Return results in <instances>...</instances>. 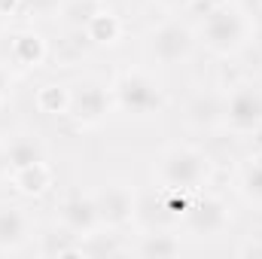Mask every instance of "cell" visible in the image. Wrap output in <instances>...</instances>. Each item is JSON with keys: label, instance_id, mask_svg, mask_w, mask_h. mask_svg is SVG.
Returning a JSON list of instances; mask_svg holds the SVG:
<instances>
[{"label": "cell", "instance_id": "cell-1", "mask_svg": "<svg viewBox=\"0 0 262 259\" xmlns=\"http://www.w3.org/2000/svg\"><path fill=\"white\" fill-rule=\"evenodd\" d=\"M253 31H256L253 12L244 3L223 0L216 6H207L198 34H201V43L207 52H213L220 58H232L247 49V43L253 40Z\"/></svg>", "mask_w": 262, "mask_h": 259}, {"label": "cell", "instance_id": "cell-2", "mask_svg": "<svg viewBox=\"0 0 262 259\" xmlns=\"http://www.w3.org/2000/svg\"><path fill=\"white\" fill-rule=\"evenodd\" d=\"M156 177H159L162 189H168V192L192 195L210 183L213 162L195 143H171L156 162Z\"/></svg>", "mask_w": 262, "mask_h": 259}, {"label": "cell", "instance_id": "cell-3", "mask_svg": "<svg viewBox=\"0 0 262 259\" xmlns=\"http://www.w3.org/2000/svg\"><path fill=\"white\" fill-rule=\"evenodd\" d=\"M110 92H113V107L131 116H152L165 104L162 85L140 67L119 70L110 82Z\"/></svg>", "mask_w": 262, "mask_h": 259}, {"label": "cell", "instance_id": "cell-4", "mask_svg": "<svg viewBox=\"0 0 262 259\" xmlns=\"http://www.w3.org/2000/svg\"><path fill=\"white\" fill-rule=\"evenodd\" d=\"M180 223H183V232L192 235V238H220L229 232L232 226V207L223 195L207 192V189H198L192 192L186 210L180 213Z\"/></svg>", "mask_w": 262, "mask_h": 259}, {"label": "cell", "instance_id": "cell-5", "mask_svg": "<svg viewBox=\"0 0 262 259\" xmlns=\"http://www.w3.org/2000/svg\"><path fill=\"white\" fill-rule=\"evenodd\" d=\"M195 43H198L195 31L189 25H183L180 18H168V21L156 25L146 34V52H149V58L165 67L186 64L195 55Z\"/></svg>", "mask_w": 262, "mask_h": 259}, {"label": "cell", "instance_id": "cell-6", "mask_svg": "<svg viewBox=\"0 0 262 259\" xmlns=\"http://www.w3.org/2000/svg\"><path fill=\"white\" fill-rule=\"evenodd\" d=\"M110 110H113V92L101 79H79L76 85H70L64 116H70L76 128H98L101 122H107Z\"/></svg>", "mask_w": 262, "mask_h": 259}, {"label": "cell", "instance_id": "cell-7", "mask_svg": "<svg viewBox=\"0 0 262 259\" xmlns=\"http://www.w3.org/2000/svg\"><path fill=\"white\" fill-rule=\"evenodd\" d=\"M223 128L235 134H256L262 128V89L238 82L223 95Z\"/></svg>", "mask_w": 262, "mask_h": 259}, {"label": "cell", "instance_id": "cell-8", "mask_svg": "<svg viewBox=\"0 0 262 259\" xmlns=\"http://www.w3.org/2000/svg\"><path fill=\"white\" fill-rule=\"evenodd\" d=\"M95 204H98V217L101 226L107 229H125L134 223L137 213V192L128 180H107L98 189H92Z\"/></svg>", "mask_w": 262, "mask_h": 259}, {"label": "cell", "instance_id": "cell-9", "mask_svg": "<svg viewBox=\"0 0 262 259\" xmlns=\"http://www.w3.org/2000/svg\"><path fill=\"white\" fill-rule=\"evenodd\" d=\"M3 49H6V64L18 67V70H34V67L43 64L46 55H49L46 37H43L37 28H31V25L9 31Z\"/></svg>", "mask_w": 262, "mask_h": 259}, {"label": "cell", "instance_id": "cell-10", "mask_svg": "<svg viewBox=\"0 0 262 259\" xmlns=\"http://www.w3.org/2000/svg\"><path fill=\"white\" fill-rule=\"evenodd\" d=\"M58 223L64 226L67 232L73 235H89L101 226V217H98V204H95V195L82 192V189H73L61 198L58 204Z\"/></svg>", "mask_w": 262, "mask_h": 259}, {"label": "cell", "instance_id": "cell-11", "mask_svg": "<svg viewBox=\"0 0 262 259\" xmlns=\"http://www.w3.org/2000/svg\"><path fill=\"white\" fill-rule=\"evenodd\" d=\"M0 143H3V156H6L9 174L21 171V168H31V165L46 159V146H43V140L34 131H9L6 137H0Z\"/></svg>", "mask_w": 262, "mask_h": 259}, {"label": "cell", "instance_id": "cell-12", "mask_svg": "<svg viewBox=\"0 0 262 259\" xmlns=\"http://www.w3.org/2000/svg\"><path fill=\"white\" fill-rule=\"evenodd\" d=\"M183 122L195 134H207V131L220 128L223 125V98L213 92H195L183 107Z\"/></svg>", "mask_w": 262, "mask_h": 259}, {"label": "cell", "instance_id": "cell-13", "mask_svg": "<svg viewBox=\"0 0 262 259\" xmlns=\"http://www.w3.org/2000/svg\"><path fill=\"white\" fill-rule=\"evenodd\" d=\"M31 238V220L15 204H0V253H18Z\"/></svg>", "mask_w": 262, "mask_h": 259}, {"label": "cell", "instance_id": "cell-14", "mask_svg": "<svg viewBox=\"0 0 262 259\" xmlns=\"http://www.w3.org/2000/svg\"><path fill=\"white\" fill-rule=\"evenodd\" d=\"M131 253H137V256H146V259L180 256V253H183V241H180L174 232H168V229L156 226V229H146V232L137 238V244L131 247Z\"/></svg>", "mask_w": 262, "mask_h": 259}, {"label": "cell", "instance_id": "cell-15", "mask_svg": "<svg viewBox=\"0 0 262 259\" xmlns=\"http://www.w3.org/2000/svg\"><path fill=\"white\" fill-rule=\"evenodd\" d=\"M131 253V244H122L119 229L98 226L95 232L79 238V256H122Z\"/></svg>", "mask_w": 262, "mask_h": 259}, {"label": "cell", "instance_id": "cell-16", "mask_svg": "<svg viewBox=\"0 0 262 259\" xmlns=\"http://www.w3.org/2000/svg\"><path fill=\"white\" fill-rule=\"evenodd\" d=\"M52 180H55V174H52V165L46 159L31 165V168H21V171L9 174V183L15 186V192L21 195H43L52 186Z\"/></svg>", "mask_w": 262, "mask_h": 259}, {"label": "cell", "instance_id": "cell-17", "mask_svg": "<svg viewBox=\"0 0 262 259\" xmlns=\"http://www.w3.org/2000/svg\"><path fill=\"white\" fill-rule=\"evenodd\" d=\"M238 192L250 207L262 210V153H253V156H247L241 162V168H238Z\"/></svg>", "mask_w": 262, "mask_h": 259}, {"label": "cell", "instance_id": "cell-18", "mask_svg": "<svg viewBox=\"0 0 262 259\" xmlns=\"http://www.w3.org/2000/svg\"><path fill=\"white\" fill-rule=\"evenodd\" d=\"M82 31H85V37H89L92 43H98V46H113V43L122 37V18H119L113 9L101 6Z\"/></svg>", "mask_w": 262, "mask_h": 259}, {"label": "cell", "instance_id": "cell-19", "mask_svg": "<svg viewBox=\"0 0 262 259\" xmlns=\"http://www.w3.org/2000/svg\"><path fill=\"white\" fill-rule=\"evenodd\" d=\"M40 253L43 256H79V235L67 232L64 226H55L46 235H40Z\"/></svg>", "mask_w": 262, "mask_h": 259}, {"label": "cell", "instance_id": "cell-20", "mask_svg": "<svg viewBox=\"0 0 262 259\" xmlns=\"http://www.w3.org/2000/svg\"><path fill=\"white\" fill-rule=\"evenodd\" d=\"M67 101H70V85H61V82H46L37 92V107L49 116H64Z\"/></svg>", "mask_w": 262, "mask_h": 259}, {"label": "cell", "instance_id": "cell-21", "mask_svg": "<svg viewBox=\"0 0 262 259\" xmlns=\"http://www.w3.org/2000/svg\"><path fill=\"white\" fill-rule=\"evenodd\" d=\"M101 6H104L101 0H64V6H61V18H64V25L82 31Z\"/></svg>", "mask_w": 262, "mask_h": 259}, {"label": "cell", "instance_id": "cell-22", "mask_svg": "<svg viewBox=\"0 0 262 259\" xmlns=\"http://www.w3.org/2000/svg\"><path fill=\"white\" fill-rule=\"evenodd\" d=\"M61 6H64V0H21V12L31 15V18H52V15H61Z\"/></svg>", "mask_w": 262, "mask_h": 259}, {"label": "cell", "instance_id": "cell-23", "mask_svg": "<svg viewBox=\"0 0 262 259\" xmlns=\"http://www.w3.org/2000/svg\"><path fill=\"white\" fill-rule=\"evenodd\" d=\"M235 253L238 256H262V235H247L238 247H235Z\"/></svg>", "mask_w": 262, "mask_h": 259}, {"label": "cell", "instance_id": "cell-24", "mask_svg": "<svg viewBox=\"0 0 262 259\" xmlns=\"http://www.w3.org/2000/svg\"><path fill=\"white\" fill-rule=\"evenodd\" d=\"M9 92H12V73H9L6 61H0V104L9 98Z\"/></svg>", "mask_w": 262, "mask_h": 259}, {"label": "cell", "instance_id": "cell-25", "mask_svg": "<svg viewBox=\"0 0 262 259\" xmlns=\"http://www.w3.org/2000/svg\"><path fill=\"white\" fill-rule=\"evenodd\" d=\"M21 9V0H0V15L3 18H9L12 12H18Z\"/></svg>", "mask_w": 262, "mask_h": 259}, {"label": "cell", "instance_id": "cell-26", "mask_svg": "<svg viewBox=\"0 0 262 259\" xmlns=\"http://www.w3.org/2000/svg\"><path fill=\"white\" fill-rule=\"evenodd\" d=\"M162 9H171V12H180V9H186L192 0H156Z\"/></svg>", "mask_w": 262, "mask_h": 259}, {"label": "cell", "instance_id": "cell-27", "mask_svg": "<svg viewBox=\"0 0 262 259\" xmlns=\"http://www.w3.org/2000/svg\"><path fill=\"white\" fill-rule=\"evenodd\" d=\"M0 180H9V165H6V156H3V143H0Z\"/></svg>", "mask_w": 262, "mask_h": 259}, {"label": "cell", "instance_id": "cell-28", "mask_svg": "<svg viewBox=\"0 0 262 259\" xmlns=\"http://www.w3.org/2000/svg\"><path fill=\"white\" fill-rule=\"evenodd\" d=\"M204 3H207V6H216V3H223V0H204Z\"/></svg>", "mask_w": 262, "mask_h": 259}, {"label": "cell", "instance_id": "cell-29", "mask_svg": "<svg viewBox=\"0 0 262 259\" xmlns=\"http://www.w3.org/2000/svg\"><path fill=\"white\" fill-rule=\"evenodd\" d=\"M0 31H3V15H0Z\"/></svg>", "mask_w": 262, "mask_h": 259}]
</instances>
